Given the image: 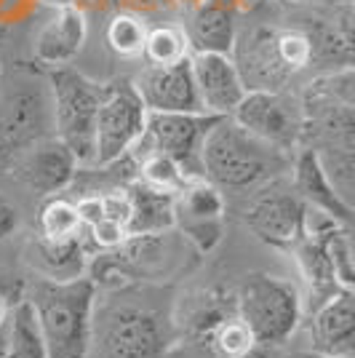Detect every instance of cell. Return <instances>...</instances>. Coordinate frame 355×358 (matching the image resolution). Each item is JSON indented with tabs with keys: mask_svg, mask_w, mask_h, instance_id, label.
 <instances>
[{
	"mask_svg": "<svg viewBox=\"0 0 355 358\" xmlns=\"http://www.w3.org/2000/svg\"><path fill=\"white\" fill-rule=\"evenodd\" d=\"M289 171H291V182L289 185L294 187V193L299 195V201L307 209L318 211V214H324L328 220L350 227V222H353V206L334 190V185H331V179L326 177L315 150L302 145L291 155Z\"/></svg>",
	"mask_w": 355,
	"mask_h": 358,
	"instance_id": "obj_16",
	"label": "cell"
},
{
	"mask_svg": "<svg viewBox=\"0 0 355 358\" xmlns=\"http://www.w3.org/2000/svg\"><path fill=\"white\" fill-rule=\"evenodd\" d=\"M45 136H54L48 80L32 70H0V174Z\"/></svg>",
	"mask_w": 355,
	"mask_h": 358,
	"instance_id": "obj_3",
	"label": "cell"
},
{
	"mask_svg": "<svg viewBox=\"0 0 355 358\" xmlns=\"http://www.w3.org/2000/svg\"><path fill=\"white\" fill-rule=\"evenodd\" d=\"M206 345H208V350L214 353V358H236V356H240V353H246V350H252L254 345H259V343L254 340L252 329L246 327L236 315V318L224 321L222 327L208 337Z\"/></svg>",
	"mask_w": 355,
	"mask_h": 358,
	"instance_id": "obj_28",
	"label": "cell"
},
{
	"mask_svg": "<svg viewBox=\"0 0 355 358\" xmlns=\"http://www.w3.org/2000/svg\"><path fill=\"white\" fill-rule=\"evenodd\" d=\"M8 321V318H6ZM0 358H6V324L0 327Z\"/></svg>",
	"mask_w": 355,
	"mask_h": 358,
	"instance_id": "obj_34",
	"label": "cell"
},
{
	"mask_svg": "<svg viewBox=\"0 0 355 358\" xmlns=\"http://www.w3.org/2000/svg\"><path fill=\"white\" fill-rule=\"evenodd\" d=\"M89 24L80 8H59L35 38V59L45 67H61L80 54Z\"/></svg>",
	"mask_w": 355,
	"mask_h": 358,
	"instance_id": "obj_19",
	"label": "cell"
},
{
	"mask_svg": "<svg viewBox=\"0 0 355 358\" xmlns=\"http://www.w3.org/2000/svg\"><path fill=\"white\" fill-rule=\"evenodd\" d=\"M147 107L142 105L131 80L104 83L94 129V166L110 169L123 161L145 131Z\"/></svg>",
	"mask_w": 355,
	"mask_h": 358,
	"instance_id": "obj_8",
	"label": "cell"
},
{
	"mask_svg": "<svg viewBox=\"0 0 355 358\" xmlns=\"http://www.w3.org/2000/svg\"><path fill=\"white\" fill-rule=\"evenodd\" d=\"M75 209H78L80 224H83V230H86V227L96 224L104 217L102 195H83L80 201H75Z\"/></svg>",
	"mask_w": 355,
	"mask_h": 358,
	"instance_id": "obj_30",
	"label": "cell"
},
{
	"mask_svg": "<svg viewBox=\"0 0 355 358\" xmlns=\"http://www.w3.org/2000/svg\"><path fill=\"white\" fill-rule=\"evenodd\" d=\"M217 120L219 115L208 113H147L145 131L136 139L129 158L136 164L147 152H161L171 158L187 179H203L201 152Z\"/></svg>",
	"mask_w": 355,
	"mask_h": 358,
	"instance_id": "obj_7",
	"label": "cell"
},
{
	"mask_svg": "<svg viewBox=\"0 0 355 358\" xmlns=\"http://www.w3.org/2000/svg\"><path fill=\"white\" fill-rule=\"evenodd\" d=\"M133 166H136V174H139L136 179H142L145 185L155 187V190H163V193L177 195L187 182H193V179L184 177V171L171 158H166L161 152H147Z\"/></svg>",
	"mask_w": 355,
	"mask_h": 358,
	"instance_id": "obj_26",
	"label": "cell"
},
{
	"mask_svg": "<svg viewBox=\"0 0 355 358\" xmlns=\"http://www.w3.org/2000/svg\"><path fill=\"white\" fill-rule=\"evenodd\" d=\"M195 89L201 96L203 113L208 115H230L240 99L246 96L243 78L238 73L236 62L230 54H208V51H193L190 54Z\"/></svg>",
	"mask_w": 355,
	"mask_h": 358,
	"instance_id": "obj_15",
	"label": "cell"
},
{
	"mask_svg": "<svg viewBox=\"0 0 355 358\" xmlns=\"http://www.w3.org/2000/svg\"><path fill=\"white\" fill-rule=\"evenodd\" d=\"M19 224H22L19 209H16L6 195H0V241L11 238L16 230H19Z\"/></svg>",
	"mask_w": 355,
	"mask_h": 358,
	"instance_id": "obj_31",
	"label": "cell"
},
{
	"mask_svg": "<svg viewBox=\"0 0 355 358\" xmlns=\"http://www.w3.org/2000/svg\"><path fill=\"white\" fill-rule=\"evenodd\" d=\"M236 358H278L275 356V348H267V345H254L252 350H246V353H240Z\"/></svg>",
	"mask_w": 355,
	"mask_h": 358,
	"instance_id": "obj_32",
	"label": "cell"
},
{
	"mask_svg": "<svg viewBox=\"0 0 355 358\" xmlns=\"http://www.w3.org/2000/svg\"><path fill=\"white\" fill-rule=\"evenodd\" d=\"M236 305L238 318L252 329L254 340L267 348L286 343L302 318V294L296 284L267 273L243 278L236 289Z\"/></svg>",
	"mask_w": 355,
	"mask_h": 358,
	"instance_id": "obj_5",
	"label": "cell"
},
{
	"mask_svg": "<svg viewBox=\"0 0 355 358\" xmlns=\"http://www.w3.org/2000/svg\"><path fill=\"white\" fill-rule=\"evenodd\" d=\"M129 193V222L126 236H161L174 230V195L163 193L145 185L142 179H133L126 187Z\"/></svg>",
	"mask_w": 355,
	"mask_h": 358,
	"instance_id": "obj_22",
	"label": "cell"
},
{
	"mask_svg": "<svg viewBox=\"0 0 355 358\" xmlns=\"http://www.w3.org/2000/svg\"><path fill=\"white\" fill-rule=\"evenodd\" d=\"M307 206L299 201L294 187L283 179H273L256 187L243 209V222L259 241L275 249H294L305 236Z\"/></svg>",
	"mask_w": 355,
	"mask_h": 358,
	"instance_id": "obj_10",
	"label": "cell"
},
{
	"mask_svg": "<svg viewBox=\"0 0 355 358\" xmlns=\"http://www.w3.org/2000/svg\"><path fill=\"white\" fill-rule=\"evenodd\" d=\"M48 6H54V8H75V0H43Z\"/></svg>",
	"mask_w": 355,
	"mask_h": 358,
	"instance_id": "obj_33",
	"label": "cell"
},
{
	"mask_svg": "<svg viewBox=\"0 0 355 358\" xmlns=\"http://www.w3.org/2000/svg\"><path fill=\"white\" fill-rule=\"evenodd\" d=\"M230 118L281 152L291 155L302 148V102H296L286 91H246Z\"/></svg>",
	"mask_w": 355,
	"mask_h": 358,
	"instance_id": "obj_9",
	"label": "cell"
},
{
	"mask_svg": "<svg viewBox=\"0 0 355 358\" xmlns=\"http://www.w3.org/2000/svg\"><path fill=\"white\" fill-rule=\"evenodd\" d=\"M45 80L51 94L54 136L70 148L78 164H94V129L104 83L91 80L70 64L48 67Z\"/></svg>",
	"mask_w": 355,
	"mask_h": 358,
	"instance_id": "obj_4",
	"label": "cell"
},
{
	"mask_svg": "<svg viewBox=\"0 0 355 358\" xmlns=\"http://www.w3.org/2000/svg\"><path fill=\"white\" fill-rule=\"evenodd\" d=\"M142 57L147 59V64H177L184 57H190V45H187L184 30L171 27V24L147 30Z\"/></svg>",
	"mask_w": 355,
	"mask_h": 358,
	"instance_id": "obj_25",
	"label": "cell"
},
{
	"mask_svg": "<svg viewBox=\"0 0 355 358\" xmlns=\"http://www.w3.org/2000/svg\"><path fill=\"white\" fill-rule=\"evenodd\" d=\"M145 38H147V27L133 14H115L107 24V43L118 57H126V59L142 57Z\"/></svg>",
	"mask_w": 355,
	"mask_h": 358,
	"instance_id": "obj_27",
	"label": "cell"
},
{
	"mask_svg": "<svg viewBox=\"0 0 355 358\" xmlns=\"http://www.w3.org/2000/svg\"><path fill=\"white\" fill-rule=\"evenodd\" d=\"M184 3H190V6H201V3H206V0H184Z\"/></svg>",
	"mask_w": 355,
	"mask_h": 358,
	"instance_id": "obj_36",
	"label": "cell"
},
{
	"mask_svg": "<svg viewBox=\"0 0 355 358\" xmlns=\"http://www.w3.org/2000/svg\"><path fill=\"white\" fill-rule=\"evenodd\" d=\"M224 211V193L208 179H193L174 195V227L203 254L222 241Z\"/></svg>",
	"mask_w": 355,
	"mask_h": 358,
	"instance_id": "obj_11",
	"label": "cell"
},
{
	"mask_svg": "<svg viewBox=\"0 0 355 358\" xmlns=\"http://www.w3.org/2000/svg\"><path fill=\"white\" fill-rule=\"evenodd\" d=\"M131 83L147 113H203L190 57L177 64H147Z\"/></svg>",
	"mask_w": 355,
	"mask_h": 358,
	"instance_id": "obj_12",
	"label": "cell"
},
{
	"mask_svg": "<svg viewBox=\"0 0 355 358\" xmlns=\"http://www.w3.org/2000/svg\"><path fill=\"white\" fill-rule=\"evenodd\" d=\"M38 236L45 241H67L83 236V224L75 209V201L64 195H48L38 214Z\"/></svg>",
	"mask_w": 355,
	"mask_h": 358,
	"instance_id": "obj_24",
	"label": "cell"
},
{
	"mask_svg": "<svg viewBox=\"0 0 355 358\" xmlns=\"http://www.w3.org/2000/svg\"><path fill=\"white\" fill-rule=\"evenodd\" d=\"M99 358H163L171 348V324L136 302H120L94 315V337Z\"/></svg>",
	"mask_w": 355,
	"mask_h": 358,
	"instance_id": "obj_6",
	"label": "cell"
},
{
	"mask_svg": "<svg viewBox=\"0 0 355 358\" xmlns=\"http://www.w3.org/2000/svg\"><path fill=\"white\" fill-rule=\"evenodd\" d=\"M236 11L230 3L206 0L193 8L190 24L184 30L190 54L208 51V54H230L236 43Z\"/></svg>",
	"mask_w": 355,
	"mask_h": 358,
	"instance_id": "obj_20",
	"label": "cell"
},
{
	"mask_svg": "<svg viewBox=\"0 0 355 358\" xmlns=\"http://www.w3.org/2000/svg\"><path fill=\"white\" fill-rule=\"evenodd\" d=\"M96 284L89 275L67 281L35 275L24 286V297L43 331L48 358H89L94 345V315H96Z\"/></svg>",
	"mask_w": 355,
	"mask_h": 358,
	"instance_id": "obj_1",
	"label": "cell"
},
{
	"mask_svg": "<svg viewBox=\"0 0 355 358\" xmlns=\"http://www.w3.org/2000/svg\"><path fill=\"white\" fill-rule=\"evenodd\" d=\"M6 35H8V27H6L3 22H0V48L6 45Z\"/></svg>",
	"mask_w": 355,
	"mask_h": 358,
	"instance_id": "obj_35",
	"label": "cell"
},
{
	"mask_svg": "<svg viewBox=\"0 0 355 358\" xmlns=\"http://www.w3.org/2000/svg\"><path fill=\"white\" fill-rule=\"evenodd\" d=\"M6 358H48L38 315L24 294L14 302L6 321Z\"/></svg>",
	"mask_w": 355,
	"mask_h": 358,
	"instance_id": "obj_23",
	"label": "cell"
},
{
	"mask_svg": "<svg viewBox=\"0 0 355 358\" xmlns=\"http://www.w3.org/2000/svg\"><path fill=\"white\" fill-rule=\"evenodd\" d=\"M89 257L91 254L83 236L67 241H45L41 236H35L27 246V262L35 270V275L54 278V281L86 275Z\"/></svg>",
	"mask_w": 355,
	"mask_h": 358,
	"instance_id": "obj_21",
	"label": "cell"
},
{
	"mask_svg": "<svg viewBox=\"0 0 355 358\" xmlns=\"http://www.w3.org/2000/svg\"><path fill=\"white\" fill-rule=\"evenodd\" d=\"M78 158L64 142H59L57 136H45L16 161L11 174L22 185H27L32 193L48 198L64 193L73 185L78 177Z\"/></svg>",
	"mask_w": 355,
	"mask_h": 358,
	"instance_id": "obj_14",
	"label": "cell"
},
{
	"mask_svg": "<svg viewBox=\"0 0 355 358\" xmlns=\"http://www.w3.org/2000/svg\"><path fill=\"white\" fill-rule=\"evenodd\" d=\"M275 43H278V54H281L283 64H286L291 73L305 70V67L312 62L310 41H307V35L299 30V27L278 30V35H275Z\"/></svg>",
	"mask_w": 355,
	"mask_h": 358,
	"instance_id": "obj_29",
	"label": "cell"
},
{
	"mask_svg": "<svg viewBox=\"0 0 355 358\" xmlns=\"http://www.w3.org/2000/svg\"><path fill=\"white\" fill-rule=\"evenodd\" d=\"M236 315V292L222 286H208V289H195L179 299L171 327L179 337H187L193 343H206L224 321Z\"/></svg>",
	"mask_w": 355,
	"mask_h": 358,
	"instance_id": "obj_18",
	"label": "cell"
},
{
	"mask_svg": "<svg viewBox=\"0 0 355 358\" xmlns=\"http://www.w3.org/2000/svg\"><path fill=\"white\" fill-rule=\"evenodd\" d=\"M310 345L324 358H353L355 350V292L340 289L312 310Z\"/></svg>",
	"mask_w": 355,
	"mask_h": 358,
	"instance_id": "obj_17",
	"label": "cell"
},
{
	"mask_svg": "<svg viewBox=\"0 0 355 358\" xmlns=\"http://www.w3.org/2000/svg\"><path fill=\"white\" fill-rule=\"evenodd\" d=\"M201 164L203 179L217 185L222 193H246L281 179L291 166V155L270 148L224 115L208 131Z\"/></svg>",
	"mask_w": 355,
	"mask_h": 358,
	"instance_id": "obj_2",
	"label": "cell"
},
{
	"mask_svg": "<svg viewBox=\"0 0 355 358\" xmlns=\"http://www.w3.org/2000/svg\"><path fill=\"white\" fill-rule=\"evenodd\" d=\"M275 35L278 30H270V27H249L243 32H236L230 57L243 78L246 91H283L289 78L294 75L283 64Z\"/></svg>",
	"mask_w": 355,
	"mask_h": 358,
	"instance_id": "obj_13",
	"label": "cell"
}]
</instances>
